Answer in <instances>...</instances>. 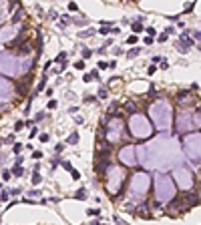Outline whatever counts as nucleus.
<instances>
[{
    "instance_id": "1",
    "label": "nucleus",
    "mask_w": 201,
    "mask_h": 225,
    "mask_svg": "<svg viewBox=\"0 0 201 225\" xmlns=\"http://www.w3.org/2000/svg\"><path fill=\"white\" fill-rule=\"evenodd\" d=\"M135 157L139 159L137 163H141L145 169H171L177 163L181 165V153H179V145L171 139V135L163 133L159 135L153 143L149 145H139L135 149Z\"/></svg>"
},
{
    "instance_id": "5",
    "label": "nucleus",
    "mask_w": 201,
    "mask_h": 225,
    "mask_svg": "<svg viewBox=\"0 0 201 225\" xmlns=\"http://www.w3.org/2000/svg\"><path fill=\"white\" fill-rule=\"evenodd\" d=\"M22 72V60L10 53H0V74L18 77Z\"/></svg>"
},
{
    "instance_id": "42",
    "label": "nucleus",
    "mask_w": 201,
    "mask_h": 225,
    "mask_svg": "<svg viewBox=\"0 0 201 225\" xmlns=\"http://www.w3.org/2000/svg\"><path fill=\"white\" fill-rule=\"evenodd\" d=\"M157 72V67H149V74H155Z\"/></svg>"
},
{
    "instance_id": "13",
    "label": "nucleus",
    "mask_w": 201,
    "mask_h": 225,
    "mask_svg": "<svg viewBox=\"0 0 201 225\" xmlns=\"http://www.w3.org/2000/svg\"><path fill=\"white\" fill-rule=\"evenodd\" d=\"M12 93H14V86H12V82L8 81V78L0 77V101H10L12 99Z\"/></svg>"
},
{
    "instance_id": "19",
    "label": "nucleus",
    "mask_w": 201,
    "mask_h": 225,
    "mask_svg": "<svg viewBox=\"0 0 201 225\" xmlns=\"http://www.w3.org/2000/svg\"><path fill=\"white\" fill-rule=\"evenodd\" d=\"M75 199H81V201H85V199H86V191H85V189H79V191L75 193Z\"/></svg>"
},
{
    "instance_id": "15",
    "label": "nucleus",
    "mask_w": 201,
    "mask_h": 225,
    "mask_svg": "<svg viewBox=\"0 0 201 225\" xmlns=\"http://www.w3.org/2000/svg\"><path fill=\"white\" fill-rule=\"evenodd\" d=\"M14 34H16L14 26H4V28H0V42H8V40H12Z\"/></svg>"
},
{
    "instance_id": "20",
    "label": "nucleus",
    "mask_w": 201,
    "mask_h": 225,
    "mask_svg": "<svg viewBox=\"0 0 201 225\" xmlns=\"http://www.w3.org/2000/svg\"><path fill=\"white\" fill-rule=\"evenodd\" d=\"M30 181H32V185H38V183L42 181V179H40V175H38V173H34V175H32V179H30Z\"/></svg>"
},
{
    "instance_id": "21",
    "label": "nucleus",
    "mask_w": 201,
    "mask_h": 225,
    "mask_svg": "<svg viewBox=\"0 0 201 225\" xmlns=\"http://www.w3.org/2000/svg\"><path fill=\"white\" fill-rule=\"evenodd\" d=\"M133 30H135V32H143V24H141V22H133Z\"/></svg>"
},
{
    "instance_id": "37",
    "label": "nucleus",
    "mask_w": 201,
    "mask_h": 225,
    "mask_svg": "<svg viewBox=\"0 0 201 225\" xmlns=\"http://www.w3.org/2000/svg\"><path fill=\"white\" fill-rule=\"evenodd\" d=\"M22 127H24V123H22V121H18V123H16V127H14V129H16V131H20V129H22Z\"/></svg>"
},
{
    "instance_id": "27",
    "label": "nucleus",
    "mask_w": 201,
    "mask_h": 225,
    "mask_svg": "<svg viewBox=\"0 0 201 225\" xmlns=\"http://www.w3.org/2000/svg\"><path fill=\"white\" fill-rule=\"evenodd\" d=\"M127 111H129L131 115H135V105L133 103H127Z\"/></svg>"
},
{
    "instance_id": "35",
    "label": "nucleus",
    "mask_w": 201,
    "mask_h": 225,
    "mask_svg": "<svg viewBox=\"0 0 201 225\" xmlns=\"http://www.w3.org/2000/svg\"><path fill=\"white\" fill-rule=\"evenodd\" d=\"M135 42H137V36H135V34H131V36H129V44H135Z\"/></svg>"
},
{
    "instance_id": "18",
    "label": "nucleus",
    "mask_w": 201,
    "mask_h": 225,
    "mask_svg": "<svg viewBox=\"0 0 201 225\" xmlns=\"http://www.w3.org/2000/svg\"><path fill=\"white\" fill-rule=\"evenodd\" d=\"M147 211H149V207H147V205H141L139 209H137V215H139V217H147V215H149Z\"/></svg>"
},
{
    "instance_id": "9",
    "label": "nucleus",
    "mask_w": 201,
    "mask_h": 225,
    "mask_svg": "<svg viewBox=\"0 0 201 225\" xmlns=\"http://www.w3.org/2000/svg\"><path fill=\"white\" fill-rule=\"evenodd\" d=\"M173 185H177L179 189H191L193 187V173L189 167H185V165H179V167L173 169Z\"/></svg>"
},
{
    "instance_id": "8",
    "label": "nucleus",
    "mask_w": 201,
    "mask_h": 225,
    "mask_svg": "<svg viewBox=\"0 0 201 225\" xmlns=\"http://www.w3.org/2000/svg\"><path fill=\"white\" fill-rule=\"evenodd\" d=\"M199 111H195V113H189V111H183V113H179L177 115V133H187V131H193V127L195 129H199Z\"/></svg>"
},
{
    "instance_id": "40",
    "label": "nucleus",
    "mask_w": 201,
    "mask_h": 225,
    "mask_svg": "<svg viewBox=\"0 0 201 225\" xmlns=\"http://www.w3.org/2000/svg\"><path fill=\"white\" fill-rule=\"evenodd\" d=\"M2 177H4V181H8V179H10V171H4V173H2Z\"/></svg>"
},
{
    "instance_id": "34",
    "label": "nucleus",
    "mask_w": 201,
    "mask_h": 225,
    "mask_svg": "<svg viewBox=\"0 0 201 225\" xmlns=\"http://www.w3.org/2000/svg\"><path fill=\"white\" fill-rule=\"evenodd\" d=\"M91 34H93V30H85V32H81V36H82V38H86V36H91Z\"/></svg>"
},
{
    "instance_id": "23",
    "label": "nucleus",
    "mask_w": 201,
    "mask_h": 225,
    "mask_svg": "<svg viewBox=\"0 0 201 225\" xmlns=\"http://www.w3.org/2000/svg\"><path fill=\"white\" fill-rule=\"evenodd\" d=\"M75 68H77V71H82V68H85V60H77L75 62Z\"/></svg>"
},
{
    "instance_id": "14",
    "label": "nucleus",
    "mask_w": 201,
    "mask_h": 225,
    "mask_svg": "<svg viewBox=\"0 0 201 225\" xmlns=\"http://www.w3.org/2000/svg\"><path fill=\"white\" fill-rule=\"evenodd\" d=\"M191 44H193V38H191V36H187V34H183L181 40L177 42V50H179V53H189Z\"/></svg>"
},
{
    "instance_id": "26",
    "label": "nucleus",
    "mask_w": 201,
    "mask_h": 225,
    "mask_svg": "<svg viewBox=\"0 0 201 225\" xmlns=\"http://www.w3.org/2000/svg\"><path fill=\"white\" fill-rule=\"evenodd\" d=\"M77 141H79V135H77V133H72L71 137H68V143H72V145H75Z\"/></svg>"
},
{
    "instance_id": "25",
    "label": "nucleus",
    "mask_w": 201,
    "mask_h": 225,
    "mask_svg": "<svg viewBox=\"0 0 201 225\" xmlns=\"http://www.w3.org/2000/svg\"><path fill=\"white\" fill-rule=\"evenodd\" d=\"M12 173H14L16 177H20V175H22V167H20V165H16V167L12 169Z\"/></svg>"
},
{
    "instance_id": "41",
    "label": "nucleus",
    "mask_w": 201,
    "mask_h": 225,
    "mask_svg": "<svg viewBox=\"0 0 201 225\" xmlns=\"http://www.w3.org/2000/svg\"><path fill=\"white\" fill-rule=\"evenodd\" d=\"M48 109H57V101H50V103H48Z\"/></svg>"
},
{
    "instance_id": "24",
    "label": "nucleus",
    "mask_w": 201,
    "mask_h": 225,
    "mask_svg": "<svg viewBox=\"0 0 201 225\" xmlns=\"http://www.w3.org/2000/svg\"><path fill=\"white\" fill-rule=\"evenodd\" d=\"M20 151H22V145H20V143H16L14 147H12V153H14V155H18Z\"/></svg>"
},
{
    "instance_id": "32",
    "label": "nucleus",
    "mask_w": 201,
    "mask_h": 225,
    "mask_svg": "<svg viewBox=\"0 0 201 225\" xmlns=\"http://www.w3.org/2000/svg\"><path fill=\"white\" fill-rule=\"evenodd\" d=\"M0 201H8V193H0Z\"/></svg>"
},
{
    "instance_id": "28",
    "label": "nucleus",
    "mask_w": 201,
    "mask_h": 225,
    "mask_svg": "<svg viewBox=\"0 0 201 225\" xmlns=\"http://www.w3.org/2000/svg\"><path fill=\"white\" fill-rule=\"evenodd\" d=\"M60 165H62V167H64V169H67V171H72V165L68 163V161H62Z\"/></svg>"
},
{
    "instance_id": "30",
    "label": "nucleus",
    "mask_w": 201,
    "mask_h": 225,
    "mask_svg": "<svg viewBox=\"0 0 201 225\" xmlns=\"http://www.w3.org/2000/svg\"><path fill=\"white\" fill-rule=\"evenodd\" d=\"M75 22H77L79 26H85V24H89V20H86V18H82V20H75Z\"/></svg>"
},
{
    "instance_id": "11",
    "label": "nucleus",
    "mask_w": 201,
    "mask_h": 225,
    "mask_svg": "<svg viewBox=\"0 0 201 225\" xmlns=\"http://www.w3.org/2000/svg\"><path fill=\"white\" fill-rule=\"evenodd\" d=\"M105 137L111 143H117V141L123 137V121H121L119 117H115V119L109 123V127H107V131H105Z\"/></svg>"
},
{
    "instance_id": "2",
    "label": "nucleus",
    "mask_w": 201,
    "mask_h": 225,
    "mask_svg": "<svg viewBox=\"0 0 201 225\" xmlns=\"http://www.w3.org/2000/svg\"><path fill=\"white\" fill-rule=\"evenodd\" d=\"M171 107H169V103L165 101V99H159V101H155L153 105L149 107V117H151V121H153V125L157 127V129L161 131H167L169 125H171Z\"/></svg>"
},
{
    "instance_id": "12",
    "label": "nucleus",
    "mask_w": 201,
    "mask_h": 225,
    "mask_svg": "<svg viewBox=\"0 0 201 225\" xmlns=\"http://www.w3.org/2000/svg\"><path fill=\"white\" fill-rule=\"evenodd\" d=\"M119 161L125 165V167H135V165H137L135 147H131V145H125V147L119 151Z\"/></svg>"
},
{
    "instance_id": "6",
    "label": "nucleus",
    "mask_w": 201,
    "mask_h": 225,
    "mask_svg": "<svg viewBox=\"0 0 201 225\" xmlns=\"http://www.w3.org/2000/svg\"><path fill=\"white\" fill-rule=\"evenodd\" d=\"M105 179H107V191L113 197L121 191V187H123V183H125V171L121 167H117V165H109Z\"/></svg>"
},
{
    "instance_id": "33",
    "label": "nucleus",
    "mask_w": 201,
    "mask_h": 225,
    "mask_svg": "<svg viewBox=\"0 0 201 225\" xmlns=\"http://www.w3.org/2000/svg\"><path fill=\"white\" fill-rule=\"evenodd\" d=\"M91 50H89V48H85V50H82V56H85V58H89V56H91Z\"/></svg>"
},
{
    "instance_id": "36",
    "label": "nucleus",
    "mask_w": 201,
    "mask_h": 225,
    "mask_svg": "<svg viewBox=\"0 0 201 225\" xmlns=\"http://www.w3.org/2000/svg\"><path fill=\"white\" fill-rule=\"evenodd\" d=\"M68 8H71V10H72V12H75V10H77V8H79V6H77V2H71V4H68Z\"/></svg>"
},
{
    "instance_id": "10",
    "label": "nucleus",
    "mask_w": 201,
    "mask_h": 225,
    "mask_svg": "<svg viewBox=\"0 0 201 225\" xmlns=\"http://www.w3.org/2000/svg\"><path fill=\"white\" fill-rule=\"evenodd\" d=\"M183 145H185V153L189 159H193L195 163H199V145H201V135L199 133H191V135H187L185 139H183Z\"/></svg>"
},
{
    "instance_id": "4",
    "label": "nucleus",
    "mask_w": 201,
    "mask_h": 225,
    "mask_svg": "<svg viewBox=\"0 0 201 225\" xmlns=\"http://www.w3.org/2000/svg\"><path fill=\"white\" fill-rule=\"evenodd\" d=\"M129 129H131V135H133L135 139H149L153 135L151 121L145 115H141V113H135V115L129 117Z\"/></svg>"
},
{
    "instance_id": "38",
    "label": "nucleus",
    "mask_w": 201,
    "mask_h": 225,
    "mask_svg": "<svg viewBox=\"0 0 201 225\" xmlns=\"http://www.w3.org/2000/svg\"><path fill=\"white\" fill-rule=\"evenodd\" d=\"M40 141H42V143H46V141H48V135L42 133V135H40Z\"/></svg>"
},
{
    "instance_id": "43",
    "label": "nucleus",
    "mask_w": 201,
    "mask_h": 225,
    "mask_svg": "<svg viewBox=\"0 0 201 225\" xmlns=\"http://www.w3.org/2000/svg\"><path fill=\"white\" fill-rule=\"evenodd\" d=\"M64 58H67V54H64V53H60V54L57 56V60H64Z\"/></svg>"
},
{
    "instance_id": "39",
    "label": "nucleus",
    "mask_w": 201,
    "mask_h": 225,
    "mask_svg": "<svg viewBox=\"0 0 201 225\" xmlns=\"http://www.w3.org/2000/svg\"><path fill=\"white\" fill-rule=\"evenodd\" d=\"M32 157H34V159H40V157H42V153H40V151H34Z\"/></svg>"
},
{
    "instance_id": "31",
    "label": "nucleus",
    "mask_w": 201,
    "mask_h": 225,
    "mask_svg": "<svg viewBox=\"0 0 201 225\" xmlns=\"http://www.w3.org/2000/svg\"><path fill=\"white\" fill-rule=\"evenodd\" d=\"M99 96H100V99H105V96H107V89H99Z\"/></svg>"
},
{
    "instance_id": "22",
    "label": "nucleus",
    "mask_w": 201,
    "mask_h": 225,
    "mask_svg": "<svg viewBox=\"0 0 201 225\" xmlns=\"http://www.w3.org/2000/svg\"><path fill=\"white\" fill-rule=\"evenodd\" d=\"M137 54H139V48H131V50H129V54H127V56H129V58H135V56H137Z\"/></svg>"
},
{
    "instance_id": "3",
    "label": "nucleus",
    "mask_w": 201,
    "mask_h": 225,
    "mask_svg": "<svg viewBox=\"0 0 201 225\" xmlns=\"http://www.w3.org/2000/svg\"><path fill=\"white\" fill-rule=\"evenodd\" d=\"M173 197H175L173 179L167 173H157L155 175V199H157V203H169Z\"/></svg>"
},
{
    "instance_id": "29",
    "label": "nucleus",
    "mask_w": 201,
    "mask_h": 225,
    "mask_svg": "<svg viewBox=\"0 0 201 225\" xmlns=\"http://www.w3.org/2000/svg\"><path fill=\"white\" fill-rule=\"evenodd\" d=\"M71 175H72V179H81V173H79V171H75V169L71 171Z\"/></svg>"
},
{
    "instance_id": "17",
    "label": "nucleus",
    "mask_w": 201,
    "mask_h": 225,
    "mask_svg": "<svg viewBox=\"0 0 201 225\" xmlns=\"http://www.w3.org/2000/svg\"><path fill=\"white\" fill-rule=\"evenodd\" d=\"M22 16H24V12H22V8H18V12H14V14H12V22H20V20H22Z\"/></svg>"
},
{
    "instance_id": "16",
    "label": "nucleus",
    "mask_w": 201,
    "mask_h": 225,
    "mask_svg": "<svg viewBox=\"0 0 201 225\" xmlns=\"http://www.w3.org/2000/svg\"><path fill=\"white\" fill-rule=\"evenodd\" d=\"M177 103H179V105H187V103H191V101H189V93H181L179 99H177Z\"/></svg>"
},
{
    "instance_id": "7",
    "label": "nucleus",
    "mask_w": 201,
    "mask_h": 225,
    "mask_svg": "<svg viewBox=\"0 0 201 225\" xmlns=\"http://www.w3.org/2000/svg\"><path fill=\"white\" fill-rule=\"evenodd\" d=\"M149 185H151V177H149L145 171L141 173H135L133 179H131V185H129V191H131V197L139 199V197L147 195L149 191Z\"/></svg>"
}]
</instances>
